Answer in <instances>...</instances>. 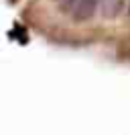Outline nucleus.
Here are the masks:
<instances>
[{"label":"nucleus","mask_w":130,"mask_h":135,"mask_svg":"<svg viewBox=\"0 0 130 135\" xmlns=\"http://www.w3.org/2000/svg\"><path fill=\"white\" fill-rule=\"evenodd\" d=\"M102 2L104 0H65L63 4H59V10L71 15L75 23H88L102 6Z\"/></svg>","instance_id":"nucleus-1"},{"label":"nucleus","mask_w":130,"mask_h":135,"mask_svg":"<svg viewBox=\"0 0 130 135\" xmlns=\"http://www.w3.org/2000/svg\"><path fill=\"white\" fill-rule=\"evenodd\" d=\"M130 0H104L102 2V15L106 18H116L124 8H128Z\"/></svg>","instance_id":"nucleus-2"},{"label":"nucleus","mask_w":130,"mask_h":135,"mask_svg":"<svg viewBox=\"0 0 130 135\" xmlns=\"http://www.w3.org/2000/svg\"><path fill=\"white\" fill-rule=\"evenodd\" d=\"M126 10H128V17H130V2H128V8H126Z\"/></svg>","instance_id":"nucleus-3"},{"label":"nucleus","mask_w":130,"mask_h":135,"mask_svg":"<svg viewBox=\"0 0 130 135\" xmlns=\"http://www.w3.org/2000/svg\"><path fill=\"white\" fill-rule=\"evenodd\" d=\"M63 2H65V0H57V4H63Z\"/></svg>","instance_id":"nucleus-4"}]
</instances>
